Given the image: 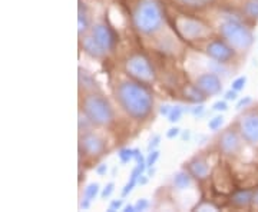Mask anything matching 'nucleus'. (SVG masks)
<instances>
[{"mask_svg": "<svg viewBox=\"0 0 258 212\" xmlns=\"http://www.w3.org/2000/svg\"><path fill=\"white\" fill-rule=\"evenodd\" d=\"M115 96L120 109L132 119L142 122L148 119V116L152 113L154 96L145 83L134 79L123 81L116 86Z\"/></svg>", "mask_w": 258, "mask_h": 212, "instance_id": "obj_1", "label": "nucleus"}, {"mask_svg": "<svg viewBox=\"0 0 258 212\" xmlns=\"http://www.w3.org/2000/svg\"><path fill=\"white\" fill-rule=\"evenodd\" d=\"M165 12L159 0H139L132 12V26L142 36H154L162 29Z\"/></svg>", "mask_w": 258, "mask_h": 212, "instance_id": "obj_2", "label": "nucleus"}, {"mask_svg": "<svg viewBox=\"0 0 258 212\" xmlns=\"http://www.w3.org/2000/svg\"><path fill=\"white\" fill-rule=\"evenodd\" d=\"M81 111L89 118L93 126L98 128H106L115 120V111L112 108L111 102L98 91L85 93Z\"/></svg>", "mask_w": 258, "mask_h": 212, "instance_id": "obj_3", "label": "nucleus"}, {"mask_svg": "<svg viewBox=\"0 0 258 212\" xmlns=\"http://www.w3.org/2000/svg\"><path fill=\"white\" fill-rule=\"evenodd\" d=\"M220 36L230 43L237 52H247L254 45V33L252 30L242 23L240 19L225 18L218 26Z\"/></svg>", "mask_w": 258, "mask_h": 212, "instance_id": "obj_4", "label": "nucleus"}, {"mask_svg": "<svg viewBox=\"0 0 258 212\" xmlns=\"http://www.w3.org/2000/svg\"><path fill=\"white\" fill-rule=\"evenodd\" d=\"M123 67H125V72L128 74L129 78H132L134 81L151 85L157 79V74H155V69L151 63V60L142 53H135V55L129 56L125 60Z\"/></svg>", "mask_w": 258, "mask_h": 212, "instance_id": "obj_5", "label": "nucleus"}, {"mask_svg": "<svg viewBox=\"0 0 258 212\" xmlns=\"http://www.w3.org/2000/svg\"><path fill=\"white\" fill-rule=\"evenodd\" d=\"M175 29L178 35L185 40H203L211 35V29L205 25L201 19L191 16H179L175 19Z\"/></svg>", "mask_w": 258, "mask_h": 212, "instance_id": "obj_6", "label": "nucleus"}, {"mask_svg": "<svg viewBox=\"0 0 258 212\" xmlns=\"http://www.w3.org/2000/svg\"><path fill=\"white\" fill-rule=\"evenodd\" d=\"M205 55L208 56L211 60L228 65V63H231L235 59L237 50L221 37V39H212V40H210L207 43Z\"/></svg>", "mask_w": 258, "mask_h": 212, "instance_id": "obj_7", "label": "nucleus"}, {"mask_svg": "<svg viewBox=\"0 0 258 212\" xmlns=\"http://www.w3.org/2000/svg\"><path fill=\"white\" fill-rule=\"evenodd\" d=\"M218 149L225 157H237L242 149L244 139L241 136L238 126L237 128H227L218 138Z\"/></svg>", "mask_w": 258, "mask_h": 212, "instance_id": "obj_8", "label": "nucleus"}, {"mask_svg": "<svg viewBox=\"0 0 258 212\" xmlns=\"http://www.w3.org/2000/svg\"><path fill=\"white\" fill-rule=\"evenodd\" d=\"M237 126L244 142L252 147H258V111L244 112Z\"/></svg>", "mask_w": 258, "mask_h": 212, "instance_id": "obj_9", "label": "nucleus"}, {"mask_svg": "<svg viewBox=\"0 0 258 212\" xmlns=\"http://www.w3.org/2000/svg\"><path fill=\"white\" fill-rule=\"evenodd\" d=\"M106 144L105 140L93 133V132H85L79 136V152L89 158H99L105 154Z\"/></svg>", "mask_w": 258, "mask_h": 212, "instance_id": "obj_10", "label": "nucleus"}, {"mask_svg": "<svg viewBox=\"0 0 258 212\" xmlns=\"http://www.w3.org/2000/svg\"><path fill=\"white\" fill-rule=\"evenodd\" d=\"M195 85L201 89L204 95L208 98L211 96H217L222 92V81L221 76L217 74H214L211 70L204 72V74L198 75L195 79Z\"/></svg>", "mask_w": 258, "mask_h": 212, "instance_id": "obj_11", "label": "nucleus"}, {"mask_svg": "<svg viewBox=\"0 0 258 212\" xmlns=\"http://www.w3.org/2000/svg\"><path fill=\"white\" fill-rule=\"evenodd\" d=\"M91 35H92L99 43L101 46L106 50V52H112L116 47V35L106 23H95L91 28Z\"/></svg>", "mask_w": 258, "mask_h": 212, "instance_id": "obj_12", "label": "nucleus"}, {"mask_svg": "<svg viewBox=\"0 0 258 212\" xmlns=\"http://www.w3.org/2000/svg\"><path fill=\"white\" fill-rule=\"evenodd\" d=\"M186 169L188 172L194 176V179L203 182V181H207L210 175H211V166H210V162L205 157H194L188 161L186 164Z\"/></svg>", "mask_w": 258, "mask_h": 212, "instance_id": "obj_13", "label": "nucleus"}, {"mask_svg": "<svg viewBox=\"0 0 258 212\" xmlns=\"http://www.w3.org/2000/svg\"><path fill=\"white\" fill-rule=\"evenodd\" d=\"M81 45L85 53L93 57V59H103L106 56V50L101 46V43L89 33L81 36Z\"/></svg>", "mask_w": 258, "mask_h": 212, "instance_id": "obj_14", "label": "nucleus"}, {"mask_svg": "<svg viewBox=\"0 0 258 212\" xmlns=\"http://www.w3.org/2000/svg\"><path fill=\"white\" fill-rule=\"evenodd\" d=\"M254 194H255V189H248V188H242V189L235 191L230 196L231 206L240 208V209L249 208L254 202Z\"/></svg>", "mask_w": 258, "mask_h": 212, "instance_id": "obj_15", "label": "nucleus"}, {"mask_svg": "<svg viewBox=\"0 0 258 212\" xmlns=\"http://www.w3.org/2000/svg\"><path fill=\"white\" fill-rule=\"evenodd\" d=\"M91 16H89V10L88 6L82 3V0H79V6H78V35L79 37L83 35H88V32H91Z\"/></svg>", "mask_w": 258, "mask_h": 212, "instance_id": "obj_16", "label": "nucleus"}, {"mask_svg": "<svg viewBox=\"0 0 258 212\" xmlns=\"http://www.w3.org/2000/svg\"><path fill=\"white\" fill-rule=\"evenodd\" d=\"M182 96L186 102H191V103H204V101L207 99V96L204 95V92L195 85V83H189V85H185L182 88Z\"/></svg>", "mask_w": 258, "mask_h": 212, "instance_id": "obj_17", "label": "nucleus"}, {"mask_svg": "<svg viewBox=\"0 0 258 212\" xmlns=\"http://www.w3.org/2000/svg\"><path fill=\"white\" fill-rule=\"evenodd\" d=\"M192 179L194 176L188 172V169L186 171H178L174 178H172V185H174V188L178 189V191H184V189H188L191 185H192Z\"/></svg>", "mask_w": 258, "mask_h": 212, "instance_id": "obj_18", "label": "nucleus"}, {"mask_svg": "<svg viewBox=\"0 0 258 212\" xmlns=\"http://www.w3.org/2000/svg\"><path fill=\"white\" fill-rule=\"evenodd\" d=\"M217 0H175L181 8L188 10H205L211 8Z\"/></svg>", "mask_w": 258, "mask_h": 212, "instance_id": "obj_19", "label": "nucleus"}, {"mask_svg": "<svg viewBox=\"0 0 258 212\" xmlns=\"http://www.w3.org/2000/svg\"><path fill=\"white\" fill-rule=\"evenodd\" d=\"M79 86H81V89L83 88V91H86V92L98 91L95 78L91 74H88L86 70H83L82 67H79Z\"/></svg>", "mask_w": 258, "mask_h": 212, "instance_id": "obj_20", "label": "nucleus"}, {"mask_svg": "<svg viewBox=\"0 0 258 212\" xmlns=\"http://www.w3.org/2000/svg\"><path fill=\"white\" fill-rule=\"evenodd\" d=\"M241 10L245 18L252 22H258V0H245Z\"/></svg>", "mask_w": 258, "mask_h": 212, "instance_id": "obj_21", "label": "nucleus"}, {"mask_svg": "<svg viewBox=\"0 0 258 212\" xmlns=\"http://www.w3.org/2000/svg\"><path fill=\"white\" fill-rule=\"evenodd\" d=\"M144 172L139 169L138 166H135L134 169H132V172H131V176H129V181L126 182V185L123 186V189H122V198H125V196H128L132 191H134V188L138 185V179L139 176L142 175Z\"/></svg>", "mask_w": 258, "mask_h": 212, "instance_id": "obj_22", "label": "nucleus"}, {"mask_svg": "<svg viewBox=\"0 0 258 212\" xmlns=\"http://www.w3.org/2000/svg\"><path fill=\"white\" fill-rule=\"evenodd\" d=\"M99 189H101V185L98 184V182H91V184H88L86 185V188H85V191H83V198L92 202L93 199L98 196V194H99Z\"/></svg>", "mask_w": 258, "mask_h": 212, "instance_id": "obj_23", "label": "nucleus"}, {"mask_svg": "<svg viewBox=\"0 0 258 212\" xmlns=\"http://www.w3.org/2000/svg\"><path fill=\"white\" fill-rule=\"evenodd\" d=\"M78 129H79V133H85V132H89L92 129V122L89 120V118L83 113L82 111H79V116H78Z\"/></svg>", "mask_w": 258, "mask_h": 212, "instance_id": "obj_24", "label": "nucleus"}, {"mask_svg": "<svg viewBox=\"0 0 258 212\" xmlns=\"http://www.w3.org/2000/svg\"><path fill=\"white\" fill-rule=\"evenodd\" d=\"M182 115H184V108L179 106V105H176V106H172V109H171L169 115H168L166 118H168V120H169L171 123H176V122L181 120Z\"/></svg>", "mask_w": 258, "mask_h": 212, "instance_id": "obj_25", "label": "nucleus"}, {"mask_svg": "<svg viewBox=\"0 0 258 212\" xmlns=\"http://www.w3.org/2000/svg\"><path fill=\"white\" fill-rule=\"evenodd\" d=\"M118 158H119L120 164H128L134 159V149L131 148H120L119 152H118Z\"/></svg>", "mask_w": 258, "mask_h": 212, "instance_id": "obj_26", "label": "nucleus"}, {"mask_svg": "<svg viewBox=\"0 0 258 212\" xmlns=\"http://www.w3.org/2000/svg\"><path fill=\"white\" fill-rule=\"evenodd\" d=\"M224 125V116L222 115H217L210 119L208 122V129L212 130V132H217V130L221 129V126Z\"/></svg>", "mask_w": 258, "mask_h": 212, "instance_id": "obj_27", "label": "nucleus"}, {"mask_svg": "<svg viewBox=\"0 0 258 212\" xmlns=\"http://www.w3.org/2000/svg\"><path fill=\"white\" fill-rule=\"evenodd\" d=\"M247 76H238L237 79H234L232 83H231V89H234V91H237V92H241V91H244L245 89V86H247Z\"/></svg>", "mask_w": 258, "mask_h": 212, "instance_id": "obj_28", "label": "nucleus"}, {"mask_svg": "<svg viewBox=\"0 0 258 212\" xmlns=\"http://www.w3.org/2000/svg\"><path fill=\"white\" fill-rule=\"evenodd\" d=\"M161 157V152L158 151V149H154V151H151L149 152V155L147 157V166L148 168H152V166L157 164V161Z\"/></svg>", "mask_w": 258, "mask_h": 212, "instance_id": "obj_29", "label": "nucleus"}, {"mask_svg": "<svg viewBox=\"0 0 258 212\" xmlns=\"http://www.w3.org/2000/svg\"><path fill=\"white\" fill-rule=\"evenodd\" d=\"M251 103H252V98H251V96H244V98H241V99L237 101V103H235V109H237V111L245 109V108H248Z\"/></svg>", "mask_w": 258, "mask_h": 212, "instance_id": "obj_30", "label": "nucleus"}, {"mask_svg": "<svg viewBox=\"0 0 258 212\" xmlns=\"http://www.w3.org/2000/svg\"><path fill=\"white\" fill-rule=\"evenodd\" d=\"M212 111L214 112H227L228 111V101L222 99V101H217L212 105Z\"/></svg>", "mask_w": 258, "mask_h": 212, "instance_id": "obj_31", "label": "nucleus"}, {"mask_svg": "<svg viewBox=\"0 0 258 212\" xmlns=\"http://www.w3.org/2000/svg\"><path fill=\"white\" fill-rule=\"evenodd\" d=\"M113 191H115V184H113V182H108V184L105 185V188L102 189L101 198L102 199H106V198H109V196L113 194Z\"/></svg>", "mask_w": 258, "mask_h": 212, "instance_id": "obj_32", "label": "nucleus"}, {"mask_svg": "<svg viewBox=\"0 0 258 212\" xmlns=\"http://www.w3.org/2000/svg\"><path fill=\"white\" fill-rule=\"evenodd\" d=\"M159 144H161V135H154L152 138L149 139V144H148V152H151V151L157 149V148L159 147Z\"/></svg>", "mask_w": 258, "mask_h": 212, "instance_id": "obj_33", "label": "nucleus"}, {"mask_svg": "<svg viewBox=\"0 0 258 212\" xmlns=\"http://www.w3.org/2000/svg\"><path fill=\"white\" fill-rule=\"evenodd\" d=\"M181 135V129L178 128V126H172V128H169V129L166 130L165 136L168 139H175L176 136H179Z\"/></svg>", "mask_w": 258, "mask_h": 212, "instance_id": "obj_34", "label": "nucleus"}, {"mask_svg": "<svg viewBox=\"0 0 258 212\" xmlns=\"http://www.w3.org/2000/svg\"><path fill=\"white\" fill-rule=\"evenodd\" d=\"M224 99L228 102L238 101V92L234 91V89H230V91H227V92L224 93Z\"/></svg>", "mask_w": 258, "mask_h": 212, "instance_id": "obj_35", "label": "nucleus"}, {"mask_svg": "<svg viewBox=\"0 0 258 212\" xmlns=\"http://www.w3.org/2000/svg\"><path fill=\"white\" fill-rule=\"evenodd\" d=\"M148 206H149V201H148L147 198H141V199H138L137 203H135L137 211H145Z\"/></svg>", "mask_w": 258, "mask_h": 212, "instance_id": "obj_36", "label": "nucleus"}, {"mask_svg": "<svg viewBox=\"0 0 258 212\" xmlns=\"http://www.w3.org/2000/svg\"><path fill=\"white\" fill-rule=\"evenodd\" d=\"M204 112H205V108H204L203 103H197L194 108H191V113L194 116H203Z\"/></svg>", "mask_w": 258, "mask_h": 212, "instance_id": "obj_37", "label": "nucleus"}, {"mask_svg": "<svg viewBox=\"0 0 258 212\" xmlns=\"http://www.w3.org/2000/svg\"><path fill=\"white\" fill-rule=\"evenodd\" d=\"M122 205H123V199L120 198V199H113L111 203H109V211H118L122 208Z\"/></svg>", "mask_w": 258, "mask_h": 212, "instance_id": "obj_38", "label": "nucleus"}, {"mask_svg": "<svg viewBox=\"0 0 258 212\" xmlns=\"http://www.w3.org/2000/svg\"><path fill=\"white\" fill-rule=\"evenodd\" d=\"M106 172H108V165L106 164H101V165H98L96 168V174L99 176L106 175Z\"/></svg>", "mask_w": 258, "mask_h": 212, "instance_id": "obj_39", "label": "nucleus"}, {"mask_svg": "<svg viewBox=\"0 0 258 212\" xmlns=\"http://www.w3.org/2000/svg\"><path fill=\"white\" fill-rule=\"evenodd\" d=\"M171 109H172V106H171V105H168V103H165V105H162V106L159 108V113H161V115H164V116H168V115H169V112H171Z\"/></svg>", "mask_w": 258, "mask_h": 212, "instance_id": "obj_40", "label": "nucleus"}, {"mask_svg": "<svg viewBox=\"0 0 258 212\" xmlns=\"http://www.w3.org/2000/svg\"><path fill=\"white\" fill-rule=\"evenodd\" d=\"M148 181H149V176H148V174H147V175H145V174H142V175L139 176L138 184L139 185H147Z\"/></svg>", "mask_w": 258, "mask_h": 212, "instance_id": "obj_41", "label": "nucleus"}, {"mask_svg": "<svg viewBox=\"0 0 258 212\" xmlns=\"http://www.w3.org/2000/svg\"><path fill=\"white\" fill-rule=\"evenodd\" d=\"M89 206H91V201L83 198L82 202H81V209H89Z\"/></svg>", "mask_w": 258, "mask_h": 212, "instance_id": "obj_42", "label": "nucleus"}, {"mask_svg": "<svg viewBox=\"0 0 258 212\" xmlns=\"http://www.w3.org/2000/svg\"><path fill=\"white\" fill-rule=\"evenodd\" d=\"M181 138H182V140H189L191 139V130L186 129L182 132V135H181Z\"/></svg>", "mask_w": 258, "mask_h": 212, "instance_id": "obj_43", "label": "nucleus"}, {"mask_svg": "<svg viewBox=\"0 0 258 212\" xmlns=\"http://www.w3.org/2000/svg\"><path fill=\"white\" fill-rule=\"evenodd\" d=\"M123 211H125V212H135V211H137V208H135V205L129 203V205H126V206L123 208Z\"/></svg>", "mask_w": 258, "mask_h": 212, "instance_id": "obj_44", "label": "nucleus"}, {"mask_svg": "<svg viewBox=\"0 0 258 212\" xmlns=\"http://www.w3.org/2000/svg\"><path fill=\"white\" fill-rule=\"evenodd\" d=\"M141 155H142V152H141L139 149H137V148H135V149H134V161H137V159H138Z\"/></svg>", "mask_w": 258, "mask_h": 212, "instance_id": "obj_45", "label": "nucleus"}, {"mask_svg": "<svg viewBox=\"0 0 258 212\" xmlns=\"http://www.w3.org/2000/svg\"><path fill=\"white\" fill-rule=\"evenodd\" d=\"M154 175H155V168H154V166H152V168H148V176L152 178Z\"/></svg>", "mask_w": 258, "mask_h": 212, "instance_id": "obj_46", "label": "nucleus"}, {"mask_svg": "<svg viewBox=\"0 0 258 212\" xmlns=\"http://www.w3.org/2000/svg\"><path fill=\"white\" fill-rule=\"evenodd\" d=\"M252 205L258 208V189H255V194H254V202H252Z\"/></svg>", "mask_w": 258, "mask_h": 212, "instance_id": "obj_47", "label": "nucleus"}]
</instances>
